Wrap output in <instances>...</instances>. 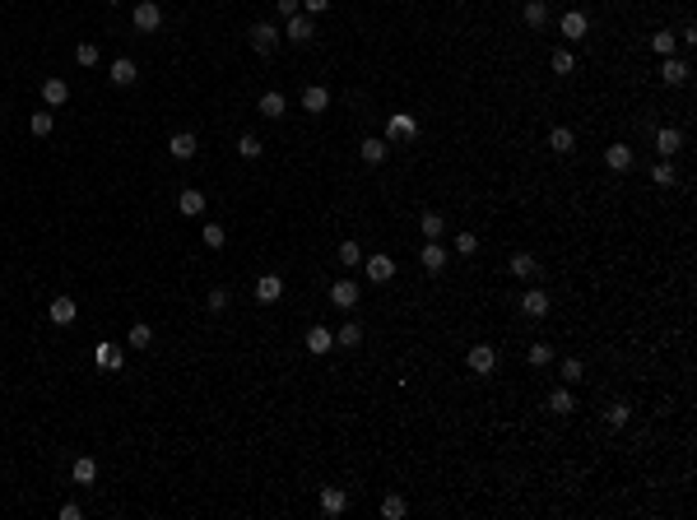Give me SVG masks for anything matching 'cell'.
<instances>
[{"label":"cell","instance_id":"obj_1","mask_svg":"<svg viewBox=\"0 0 697 520\" xmlns=\"http://www.w3.org/2000/svg\"><path fill=\"white\" fill-rule=\"evenodd\" d=\"M465 363H470V372H479V376H493V367H497V349H493V344H474V349L465 353Z\"/></svg>","mask_w":697,"mask_h":520},{"label":"cell","instance_id":"obj_2","mask_svg":"<svg viewBox=\"0 0 697 520\" xmlns=\"http://www.w3.org/2000/svg\"><path fill=\"white\" fill-rule=\"evenodd\" d=\"M130 24H135L139 33H154L158 24H163V10H158V0H139L135 15H130Z\"/></svg>","mask_w":697,"mask_h":520},{"label":"cell","instance_id":"obj_3","mask_svg":"<svg viewBox=\"0 0 697 520\" xmlns=\"http://www.w3.org/2000/svg\"><path fill=\"white\" fill-rule=\"evenodd\" d=\"M284 37H289V42H311V37H316V24H311V15L284 19Z\"/></svg>","mask_w":697,"mask_h":520},{"label":"cell","instance_id":"obj_4","mask_svg":"<svg viewBox=\"0 0 697 520\" xmlns=\"http://www.w3.org/2000/svg\"><path fill=\"white\" fill-rule=\"evenodd\" d=\"M279 297H284V279H279V275H261V279H256V302H261V306L279 302Z\"/></svg>","mask_w":697,"mask_h":520},{"label":"cell","instance_id":"obj_5","mask_svg":"<svg viewBox=\"0 0 697 520\" xmlns=\"http://www.w3.org/2000/svg\"><path fill=\"white\" fill-rule=\"evenodd\" d=\"M418 135V121L409 116V112H395L386 121V139H414Z\"/></svg>","mask_w":697,"mask_h":520},{"label":"cell","instance_id":"obj_6","mask_svg":"<svg viewBox=\"0 0 697 520\" xmlns=\"http://www.w3.org/2000/svg\"><path fill=\"white\" fill-rule=\"evenodd\" d=\"M655 149H660V158H674V153L683 149V130H674V125H660V130H655Z\"/></svg>","mask_w":697,"mask_h":520},{"label":"cell","instance_id":"obj_7","mask_svg":"<svg viewBox=\"0 0 697 520\" xmlns=\"http://www.w3.org/2000/svg\"><path fill=\"white\" fill-rule=\"evenodd\" d=\"M549 306H553V302H549V293H544V288L521 293V311H526V316H535V321H540V316H549Z\"/></svg>","mask_w":697,"mask_h":520},{"label":"cell","instance_id":"obj_8","mask_svg":"<svg viewBox=\"0 0 697 520\" xmlns=\"http://www.w3.org/2000/svg\"><path fill=\"white\" fill-rule=\"evenodd\" d=\"M363 265H368L372 284H390V279H395V260L390 256H372V260H363Z\"/></svg>","mask_w":697,"mask_h":520},{"label":"cell","instance_id":"obj_9","mask_svg":"<svg viewBox=\"0 0 697 520\" xmlns=\"http://www.w3.org/2000/svg\"><path fill=\"white\" fill-rule=\"evenodd\" d=\"M279 37H284V33H279L275 24H256V28H251V46H256L261 56H265V51H275V42H279Z\"/></svg>","mask_w":697,"mask_h":520},{"label":"cell","instance_id":"obj_10","mask_svg":"<svg viewBox=\"0 0 697 520\" xmlns=\"http://www.w3.org/2000/svg\"><path fill=\"white\" fill-rule=\"evenodd\" d=\"M196 149H200V144H196L191 130H177V135L168 139V153H172V158H182V163H186V158H196Z\"/></svg>","mask_w":697,"mask_h":520},{"label":"cell","instance_id":"obj_11","mask_svg":"<svg viewBox=\"0 0 697 520\" xmlns=\"http://www.w3.org/2000/svg\"><path fill=\"white\" fill-rule=\"evenodd\" d=\"M321 511L325 516H344V511H349V492L344 488H321Z\"/></svg>","mask_w":697,"mask_h":520},{"label":"cell","instance_id":"obj_12","mask_svg":"<svg viewBox=\"0 0 697 520\" xmlns=\"http://www.w3.org/2000/svg\"><path fill=\"white\" fill-rule=\"evenodd\" d=\"M418 260H423V270H428V275H442V270H447V246H442V242H428Z\"/></svg>","mask_w":697,"mask_h":520},{"label":"cell","instance_id":"obj_13","mask_svg":"<svg viewBox=\"0 0 697 520\" xmlns=\"http://www.w3.org/2000/svg\"><path fill=\"white\" fill-rule=\"evenodd\" d=\"M177 209H182L186 218H196V214H205V191H196V186H186L182 196H177Z\"/></svg>","mask_w":697,"mask_h":520},{"label":"cell","instance_id":"obj_14","mask_svg":"<svg viewBox=\"0 0 697 520\" xmlns=\"http://www.w3.org/2000/svg\"><path fill=\"white\" fill-rule=\"evenodd\" d=\"M135 79H139V70H135V61H130V56L112 61V84H117V89H130Z\"/></svg>","mask_w":697,"mask_h":520},{"label":"cell","instance_id":"obj_15","mask_svg":"<svg viewBox=\"0 0 697 520\" xmlns=\"http://www.w3.org/2000/svg\"><path fill=\"white\" fill-rule=\"evenodd\" d=\"M284 112H289V98H284V93H279V89L261 93V116H270V121H279Z\"/></svg>","mask_w":697,"mask_h":520},{"label":"cell","instance_id":"obj_16","mask_svg":"<svg viewBox=\"0 0 697 520\" xmlns=\"http://www.w3.org/2000/svg\"><path fill=\"white\" fill-rule=\"evenodd\" d=\"M75 311H79L75 297H51V306H46V316H51L56 325H70V321H75Z\"/></svg>","mask_w":697,"mask_h":520},{"label":"cell","instance_id":"obj_17","mask_svg":"<svg viewBox=\"0 0 697 520\" xmlns=\"http://www.w3.org/2000/svg\"><path fill=\"white\" fill-rule=\"evenodd\" d=\"M93 358H98V367H107V372H121V363H126V353L117 349V344H98Z\"/></svg>","mask_w":697,"mask_h":520},{"label":"cell","instance_id":"obj_18","mask_svg":"<svg viewBox=\"0 0 697 520\" xmlns=\"http://www.w3.org/2000/svg\"><path fill=\"white\" fill-rule=\"evenodd\" d=\"M521 19H526V28H544V24H549V5H544V0H526V5H521Z\"/></svg>","mask_w":697,"mask_h":520},{"label":"cell","instance_id":"obj_19","mask_svg":"<svg viewBox=\"0 0 697 520\" xmlns=\"http://www.w3.org/2000/svg\"><path fill=\"white\" fill-rule=\"evenodd\" d=\"M325 107H330V89L311 84V89L302 93V112H311V116H316V112H325Z\"/></svg>","mask_w":697,"mask_h":520},{"label":"cell","instance_id":"obj_20","mask_svg":"<svg viewBox=\"0 0 697 520\" xmlns=\"http://www.w3.org/2000/svg\"><path fill=\"white\" fill-rule=\"evenodd\" d=\"M307 349H311V353H330V349H335V330L311 325V330H307Z\"/></svg>","mask_w":697,"mask_h":520},{"label":"cell","instance_id":"obj_21","mask_svg":"<svg viewBox=\"0 0 697 520\" xmlns=\"http://www.w3.org/2000/svg\"><path fill=\"white\" fill-rule=\"evenodd\" d=\"M660 79H665V84H674V89H679V84H688V61H674V56H665V65H660Z\"/></svg>","mask_w":697,"mask_h":520},{"label":"cell","instance_id":"obj_22","mask_svg":"<svg viewBox=\"0 0 697 520\" xmlns=\"http://www.w3.org/2000/svg\"><path fill=\"white\" fill-rule=\"evenodd\" d=\"M65 98H70V84H65V79H46L42 84V103L46 107H61Z\"/></svg>","mask_w":697,"mask_h":520},{"label":"cell","instance_id":"obj_23","mask_svg":"<svg viewBox=\"0 0 697 520\" xmlns=\"http://www.w3.org/2000/svg\"><path fill=\"white\" fill-rule=\"evenodd\" d=\"M386 153H390V139H363L358 158H363V163H386Z\"/></svg>","mask_w":697,"mask_h":520},{"label":"cell","instance_id":"obj_24","mask_svg":"<svg viewBox=\"0 0 697 520\" xmlns=\"http://www.w3.org/2000/svg\"><path fill=\"white\" fill-rule=\"evenodd\" d=\"M604 163L614 172H628L633 168V149H628V144H609V149H604Z\"/></svg>","mask_w":697,"mask_h":520},{"label":"cell","instance_id":"obj_25","mask_svg":"<svg viewBox=\"0 0 697 520\" xmlns=\"http://www.w3.org/2000/svg\"><path fill=\"white\" fill-rule=\"evenodd\" d=\"M418 228H423V237H428V242H442V232H447V218L437 214V209H428V214L418 218Z\"/></svg>","mask_w":697,"mask_h":520},{"label":"cell","instance_id":"obj_26","mask_svg":"<svg viewBox=\"0 0 697 520\" xmlns=\"http://www.w3.org/2000/svg\"><path fill=\"white\" fill-rule=\"evenodd\" d=\"M586 28H590V24H586V15H581V10H572V15H562V37H572V42H581V37H586Z\"/></svg>","mask_w":697,"mask_h":520},{"label":"cell","instance_id":"obj_27","mask_svg":"<svg viewBox=\"0 0 697 520\" xmlns=\"http://www.w3.org/2000/svg\"><path fill=\"white\" fill-rule=\"evenodd\" d=\"M70 478H75V483H84V488H89L93 478H98V460H89V456H79L75 465H70Z\"/></svg>","mask_w":697,"mask_h":520},{"label":"cell","instance_id":"obj_28","mask_svg":"<svg viewBox=\"0 0 697 520\" xmlns=\"http://www.w3.org/2000/svg\"><path fill=\"white\" fill-rule=\"evenodd\" d=\"M330 302H335V306H344V311H349V306L358 302V284H349V279H340V284L330 288Z\"/></svg>","mask_w":697,"mask_h":520},{"label":"cell","instance_id":"obj_29","mask_svg":"<svg viewBox=\"0 0 697 520\" xmlns=\"http://www.w3.org/2000/svg\"><path fill=\"white\" fill-rule=\"evenodd\" d=\"M549 149H558V153H572V149H576V135L567 130V125H553V130H549Z\"/></svg>","mask_w":697,"mask_h":520},{"label":"cell","instance_id":"obj_30","mask_svg":"<svg viewBox=\"0 0 697 520\" xmlns=\"http://www.w3.org/2000/svg\"><path fill=\"white\" fill-rule=\"evenodd\" d=\"M335 344H344V349H358V344H363V325H358V321H344L340 330H335Z\"/></svg>","mask_w":697,"mask_h":520},{"label":"cell","instance_id":"obj_31","mask_svg":"<svg viewBox=\"0 0 697 520\" xmlns=\"http://www.w3.org/2000/svg\"><path fill=\"white\" fill-rule=\"evenodd\" d=\"M126 344H130V349H149V344H154V330H149L144 321H135L130 330H126Z\"/></svg>","mask_w":697,"mask_h":520},{"label":"cell","instance_id":"obj_32","mask_svg":"<svg viewBox=\"0 0 697 520\" xmlns=\"http://www.w3.org/2000/svg\"><path fill=\"white\" fill-rule=\"evenodd\" d=\"M507 270H511V275H516V279H530V275H535V270H540V265H535V256H526V251H516V256H511V265H507Z\"/></svg>","mask_w":697,"mask_h":520},{"label":"cell","instance_id":"obj_33","mask_svg":"<svg viewBox=\"0 0 697 520\" xmlns=\"http://www.w3.org/2000/svg\"><path fill=\"white\" fill-rule=\"evenodd\" d=\"M604 418H609V428H628V418H633V409H628L623 399H614V404L604 409Z\"/></svg>","mask_w":697,"mask_h":520},{"label":"cell","instance_id":"obj_34","mask_svg":"<svg viewBox=\"0 0 697 520\" xmlns=\"http://www.w3.org/2000/svg\"><path fill=\"white\" fill-rule=\"evenodd\" d=\"M51 125H56V116H51V112H33V116H28V130H33L37 139L51 135Z\"/></svg>","mask_w":697,"mask_h":520},{"label":"cell","instance_id":"obj_35","mask_svg":"<svg viewBox=\"0 0 697 520\" xmlns=\"http://www.w3.org/2000/svg\"><path fill=\"white\" fill-rule=\"evenodd\" d=\"M526 358H530V367H549L553 363V344H530Z\"/></svg>","mask_w":697,"mask_h":520},{"label":"cell","instance_id":"obj_36","mask_svg":"<svg viewBox=\"0 0 697 520\" xmlns=\"http://www.w3.org/2000/svg\"><path fill=\"white\" fill-rule=\"evenodd\" d=\"M558 376L572 385V381H581L586 376V367H581V358H562V367H558Z\"/></svg>","mask_w":697,"mask_h":520},{"label":"cell","instance_id":"obj_37","mask_svg":"<svg viewBox=\"0 0 697 520\" xmlns=\"http://www.w3.org/2000/svg\"><path fill=\"white\" fill-rule=\"evenodd\" d=\"M549 409H553V413H572V390H567V385H558L553 395H549Z\"/></svg>","mask_w":697,"mask_h":520},{"label":"cell","instance_id":"obj_38","mask_svg":"<svg viewBox=\"0 0 697 520\" xmlns=\"http://www.w3.org/2000/svg\"><path fill=\"white\" fill-rule=\"evenodd\" d=\"M261 149H265V144H261L256 135H242V139H237V153H242L247 163H256V158H261Z\"/></svg>","mask_w":697,"mask_h":520},{"label":"cell","instance_id":"obj_39","mask_svg":"<svg viewBox=\"0 0 697 520\" xmlns=\"http://www.w3.org/2000/svg\"><path fill=\"white\" fill-rule=\"evenodd\" d=\"M404 511H409V502H404V497H395V492H390L386 502H381V516H386V520H400Z\"/></svg>","mask_w":697,"mask_h":520},{"label":"cell","instance_id":"obj_40","mask_svg":"<svg viewBox=\"0 0 697 520\" xmlns=\"http://www.w3.org/2000/svg\"><path fill=\"white\" fill-rule=\"evenodd\" d=\"M651 46H655V51H660V56H674V46H679V37H674V33H655V37H651Z\"/></svg>","mask_w":697,"mask_h":520},{"label":"cell","instance_id":"obj_41","mask_svg":"<svg viewBox=\"0 0 697 520\" xmlns=\"http://www.w3.org/2000/svg\"><path fill=\"white\" fill-rule=\"evenodd\" d=\"M223 242H228V232H223V223H205V246H209V251H218Z\"/></svg>","mask_w":697,"mask_h":520},{"label":"cell","instance_id":"obj_42","mask_svg":"<svg viewBox=\"0 0 697 520\" xmlns=\"http://www.w3.org/2000/svg\"><path fill=\"white\" fill-rule=\"evenodd\" d=\"M75 61L84 65V70H89V65H98V46H93V42H79V46H75Z\"/></svg>","mask_w":697,"mask_h":520},{"label":"cell","instance_id":"obj_43","mask_svg":"<svg viewBox=\"0 0 697 520\" xmlns=\"http://www.w3.org/2000/svg\"><path fill=\"white\" fill-rule=\"evenodd\" d=\"M340 265H363V251H358V242H340Z\"/></svg>","mask_w":697,"mask_h":520},{"label":"cell","instance_id":"obj_44","mask_svg":"<svg viewBox=\"0 0 697 520\" xmlns=\"http://www.w3.org/2000/svg\"><path fill=\"white\" fill-rule=\"evenodd\" d=\"M651 182L655 186H674V168H669V163H655V168H651Z\"/></svg>","mask_w":697,"mask_h":520},{"label":"cell","instance_id":"obj_45","mask_svg":"<svg viewBox=\"0 0 697 520\" xmlns=\"http://www.w3.org/2000/svg\"><path fill=\"white\" fill-rule=\"evenodd\" d=\"M553 70H558V75H572V70H576L572 51H553Z\"/></svg>","mask_w":697,"mask_h":520},{"label":"cell","instance_id":"obj_46","mask_svg":"<svg viewBox=\"0 0 697 520\" xmlns=\"http://www.w3.org/2000/svg\"><path fill=\"white\" fill-rule=\"evenodd\" d=\"M205 306H209V311H228V288H214L205 297Z\"/></svg>","mask_w":697,"mask_h":520},{"label":"cell","instance_id":"obj_47","mask_svg":"<svg viewBox=\"0 0 697 520\" xmlns=\"http://www.w3.org/2000/svg\"><path fill=\"white\" fill-rule=\"evenodd\" d=\"M474 246H479V237H474V232H461V237H456V251H461V256H470Z\"/></svg>","mask_w":697,"mask_h":520},{"label":"cell","instance_id":"obj_48","mask_svg":"<svg viewBox=\"0 0 697 520\" xmlns=\"http://www.w3.org/2000/svg\"><path fill=\"white\" fill-rule=\"evenodd\" d=\"M298 5H302V0H275V10H279L284 19H293V15H298Z\"/></svg>","mask_w":697,"mask_h":520},{"label":"cell","instance_id":"obj_49","mask_svg":"<svg viewBox=\"0 0 697 520\" xmlns=\"http://www.w3.org/2000/svg\"><path fill=\"white\" fill-rule=\"evenodd\" d=\"M302 10H307V15H325V10H330V0H302Z\"/></svg>","mask_w":697,"mask_h":520},{"label":"cell","instance_id":"obj_50","mask_svg":"<svg viewBox=\"0 0 697 520\" xmlns=\"http://www.w3.org/2000/svg\"><path fill=\"white\" fill-rule=\"evenodd\" d=\"M61 520H84V511H79L75 502H65V506H61Z\"/></svg>","mask_w":697,"mask_h":520},{"label":"cell","instance_id":"obj_51","mask_svg":"<svg viewBox=\"0 0 697 520\" xmlns=\"http://www.w3.org/2000/svg\"><path fill=\"white\" fill-rule=\"evenodd\" d=\"M112 5H117V0H112Z\"/></svg>","mask_w":697,"mask_h":520}]
</instances>
